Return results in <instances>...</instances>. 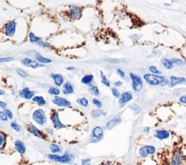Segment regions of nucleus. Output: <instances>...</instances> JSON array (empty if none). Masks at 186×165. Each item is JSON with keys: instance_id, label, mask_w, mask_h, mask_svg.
I'll return each mask as SVG.
<instances>
[{"instance_id": "nucleus-18", "label": "nucleus", "mask_w": 186, "mask_h": 165, "mask_svg": "<svg viewBox=\"0 0 186 165\" xmlns=\"http://www.w3.org/2000/svg\"><path fill=\"white\" fill-rule=\"evenodd\" d=\"M51 77L54 79V82L57 86H61L63 83V77L60 74H52Z\"/></svg>"}, {"instance_id": "nucleus-44", "label": "nucleus", "mask_w": 186, "mask_h": 165, "mask_svg": "<svg viewBox=\"0 0 186 165\" xmlns=\"http://www.w3.org/2000/svg\"><path fill=\"white\" fill-rule=\"evenodd\" d=\"M117 73H118V74L119 75V76H120L121 77H122V79H124L125 77V75H126V74H125V72L124 71H122V69H118L117 70Z\"/></svg>"}, {"instance_id": "nucleus-32", "label": "nucleus", "mask_w": 186, "mask_h": 165, "mask_svg": "<svg viewBox=\"0 0 186 165\" xmlns=\"http://www.w3.org/2000/svg\"><path fill=\"white\" fill-rule=\"evenodd\" d=\"M149 71L151 72L153 74H156V75H160L162 74V72L154 66H151L149 67Z\"/></svg>"}, {"instance_id": "nucleus-14", "label": "nucleus", "mask_w": 186, "mask_h": 165, "mask_svg": "<svg viewBox=\"0 0 186 165\" xmlns=\"http://www.w3.org/2000/svg\"><path fill=\"white\" fill-rule=\"evenodd\" d=\"M121 122H122V118L119 116H116L107 122L106 128L108 130H111V129H114V127H116V126L120 124Z\"/></svg>"}, {"instance_id": "nucleus-4", "label": "nucleus", "mask_w": 186, "mask_h": 165, "mask_svg": "<svg viewBox=\"0 0 186 165\" xmlns=\"http://www.w3.org/2000/svg\"><path fill=\"white\" fill-rule=\"evenodd\" d=\"M185 161V156L180 150L174 151L172 155L171 159L167 165H182Z\"/></svg>"}, {"instance_id": "nucleus-36", "label": "nucleus", "mask_w": 186, "mask_h": 165, "mask_svg": "<svg viewBox=\"0 0 186 165\" xmlns=\"http://www.w3.org/2000/svg\"><path fill=\"white\" fill-rule=\"evenodd\" d=\"M92 102H93V104H94V106H95L97 108V109H101V108H102L101 101H100L98 99H97V98H94V99H93Z\"/></svg>"}, {"instance_id": "nucleus-35", "label": "nucleus", "mask_w": 186, "mask_h": 165, "mask_svg": "<svg viewBox=\"0 0 186 165\" xmlns=\"http://www.w3.org/2000/svg\"><path fill=\"white\" fill-rule=\"evenodd\" d=\"M60 90L58 88H55V87H52L49 89V93L51 94V95H58L60 94Z\"/></svg>"}, {"instance_id": "nucleus-54", "label": "nucleus", "mask_w": 186, "mask_h": 165, "mask_svg": "<svg viewBox=\"0 0 186 165\" xmlns=\"http://www.w3.org/2000/svg\"><path fill=\"white\" fill-rule=\"evenodd\" d=\"M66 69L69 71H72V70H74V67H68V68H66Z\"/></svg>"}, {"instance_id": "nucleus-28", "label": "nucleus", "mask_w": 186, "mask_h": 165, "mask_svg": "<svg viewBox=\"0 0 186 165\" xmlns=\"http://www.w3.org/2000/svg\"><path fill=\"white\" fill-rule=\"evenodd\" d=\"M29 39H30L31 42H32V43H38L39 41H40L41 40L39 37L36 36L34 35V34L32 33V32L29 33Z\"/></svg>"}, {"instance_id": "nucleus-42", "label": "nucleus", "mask_w": 186, "mask_h": 165, "mask_svg": "<svg viewBox=\"0 0 186 165\" xmlns=\"http://www.w3.org/2000/svg\"><path fill=\"white\" fill-rule=\"evenodd\" d=\"M4 112L5 113V114L7 115V118L8 119H12L13 118V114H12V111L10 110V109H5Z\"/></svg>"}, {"instance_id": "nucleus-29", "label": "nucleus", "mask_w": 186, "mask_h": 165, "mask_svg": "<svg viewBox=\"0 0 186 165\" xmlns=\"http://www.w3.org/2000/svg\"><path fill=\"white\" fill-rule=\"evenodd\" d=\"M89 92H90L91 94L94 96H98L100 95V91H99V89L97 88V87L96 86H91V87L89 89Z\"/></svg>"}, {"instance_id": "nucleus-8", "label": "nucleus", "mask_w": 186, "mask_h": 165, "mask_svg": "<svg viewBox=\"0 0 186 165\" xmlns=\"http://www.w3.org/2000/svg\"><path fill=\"white\" fill-rule=\"evenodd\" d=\"M104 135V130L101 127H95L93 129L92 132V137H91V143H97L103 139Z\"/></svg>"}, {"instance_id": "nucleus-9", "label": "nucleus", "mask_w": 186, "mask_h": 165, "mask_svg": "<svg viewBox=\"0 0 186 165\" xmlns=\"http://www.w3.org/2000/svg\"><path fill=\"white\" fill-rule=\"evenodd\" d=\"M50 119L52 121V124H53L54 127L57 129H61L66 127V126L60 121V118H59V114L58 112L54 111L53 113L51 114Z\"/></svg>"}, {"instance_id": "nucleus-12", "label": "nucleus", "mask_w": 186, "mask_h": 165, "mask_svg": "<svg viewBox=\"0 0 186 165\" xmlns=\"http://www.w3.org/2000/svg\"><path fill=\"white\" fill-rule=\"evenodd\" d=\"M132 99V95L131 92H125L124 93L122 94L120 97V99H119V105H120L121 107H124V105L127 103L129 102Z\"/></svg>"}, {"instance_id": "nucleus-51", "label": "nucleus", "mask_w": 186, "mask_h": 165, "mask_svg": "<svg viewBox=\"0 0 186 165\" xmlns=\"http://www.w3.org/2000/svg\"><path fill=\"white\" fill-rule=\"evenodd\" d=\"M122 85V82L121 81H116L115 83H114V86H115L116 87H121Z\"/></svg>"}, {"instance_id": "nucleus-49", "label": "nucleus", "mask_w": 186, "mask_h": 165, "mask_svg": "<svg viewBox=\"0 0 186 165\" xmlns=\"http://www.w3.org/2000/svg\"><path fill=\"white\" fill-rule=\"evenodd\" d=\"M0 108H1L2 109H4V110H5L6 108H7V104H6L4 102L0 101Z\"/></svg>"}, {"instance_id": "nucleus-11", "label": "nucleus", "mask_w": 186, "mask_h": 165, "mask_svg": "<svg viewBox=\"0 0 186 165\" xmlns=\"http://www.w3.org/2000/svg\"><path fill=\"white\" fill-rule=\"evenodd\" d=\"M27 127H28V130L29 131V132L31 133L32 135H34L35 137H36V138H42V139L45 138V135H44V134L43 133L40 129H39L36 127H35L33 124H28Z\"/></svg>"}, {"instance_id": "nucleus-30", "label": "nucleus", "mask_w": 186, "mask_h": 165, "mask_svg": "<svg viewBox=\"0 0 186 165\" xmlns=\"http://www.w3.org/2000/svg\"><path fill=\"white\" fill-rule=\"evenodd\" d=\"M6 144V138L4 134L0 133V151L3 150Z\"/></svg>"}, {"instance_id": "nucleus-15", "label": "nucleus", "mask_w": 186, "mask_h": 165, "mask_svg": "<svg viewBox=\"0 0 186 165\" xmlns=\"http://www.w3.org/2000/svg\"><path fill=\"white\" fill-rule=\"evenodd\" d=\"M186 81V79L185 77H178L172 76L170 78V85L171 87H175L177 84H183Z\"/></svg>"}, {"instance_id": "nucleus-37", "label": "nucleus", "mask_w": 186, "mask_h": 165, "mask_svg": "<svg viewBox=\"0 0 186 165\" xmlns=\"http://www.w3.org/2000/svg\"><path fill=\"white\" fill-rule=\"evenodd\" d=\"M111 92H112L113 95H114L115 98H119L121 97V95H120V93H119V90H118V89H116V87H114V88H112V89H111Z\"/></svg>"}, {"instance_id": "nucleus-57", "label": "nucleus", "mask_w": 186, "mask_h": 165, "mask_svg": "<svg viewBox=\"0 0 186 165\" xmlns=\"http://www.w3.org/2000/svg\"><path fill=\"white\" fill-rule=\"evenodd\" d=\"M86 165H90V164H89H89H86Z\"/></svg>"}, {"instance_id": "nucleus-34", "label": "nucleus", "mask_w": 186, "mask_h": 165, "mask_svg": "<svg viewBox=\"0 0 186 165\" xmlns=\"http://www.w3.org/2000/svg\"><path fill=\"white\" fill-rule=\"evenodd\" d=\"M42 66H43V65H40L38 62H36V61H32V62L31 63L29 66H28V67L32 68V69H36V68H38V67H42Z\"/></svg>"}, {"instance_id": "nucleus-24", "label": "nucleus", "mask_w": 186, "mask_h": 165, "mask_svg": "<svg viewBox=\"0 0 186 165\" xmlns=\"http://www.w3.org/2000/svg\"><path fill=\"white\" fill-rule=\"evenodd\" d=\"M103 114H104V113H103V110L100 109H95V110H93L92 111V114H91V115H92V116L93 117V118H95V119L101 116Z\"/></svg>"}, {"instance_id": "nucleus-43", "label": "nucleus", "mask_w": 186, "mask_h": 165, "mask_svg": "<svg viewBox=\"0 0 186 165\" xmlns=\"http://www.w3.org/2000/svg\"><path fill=\"white\" fill-rule=\"evenodd\" d=\"M0 119L4 121H7L8 120V118H7V115L5 114L4 112L0 111Z\"/></svg>"}, {"instance_id": "nucleus-46", "label": "nucleus", "mask_w": 186, "mask_h": 165, "mask_svg": "<svg viewBox=\"0 0 186 165\" xmlns=\"http://www.w3.org/2000/svg\"><path fill=\"white\" fill-rule=\"evenodd\" d=\"M151 129V127H148V126H146V127H144L143 129H142V132H144V133H149Z\"/></svg>"}, {"instance_id": "nucleus-10", "label": "nucleus", "mask_w": 186, "mask_h": 165, "mask_svg": "<svg viewBox=\"0 0 186 165\" xmlns=\"http://www.w3.org/2000/svg\"><path fill=\"white\" fill-rule=\"evenodd\" d=\"M15 30H16V22L15 21H10V22L7 23L4 26V33L7 36H10V37L14 36Z\"/></svg>"}, {"instance_id": "nucleus-50", "label": "nucleus", "mask_w": 186, "mask_h": 165, "mask_svg": "<svg viewBox=\"0 0 186 165\" xmlns=\"http://www.w3.org/2000/svg\"><path fill=\"white\" fill-rule=\"evenodd\" d=\"M45 130L48 134H49V135H53V130H52V129H50V128H46Z\"/></svg>"}, {"instance_id": "nucleus-52", "label": "nucleus", "mask_w": 186, "mask_h": 165, "mask_svg": "<svg viewBox=\"0 0 186 165\" xmlns=\"http://www.w3.org/2000/svg\"><path fill=\"white\" fill-rule=\"evenodd\" d=\"M101 82L102 84H103L104 85L106 86V87H110V85H111L109 81H101Z\"/></svg>"}, {"instance_id": "nucleus-58", "label": "nucleus", "mask_w": 186, "mask_h": 165, "mask_svg": "<svg viewBox=\"0 0 186 165\" xmlns=\"http://www.w3.org/2000/svg\"><path fill=\"white\" fill-rule=\"evenodd\" d=\"M74 165H77V164H74Z\"/></svg>"}, {"instance_id": "nucleus-39", "label": "nucleus", "mask_w": 186, "mask_h": 165, "mask_svg": "<svg viewBox=\"0 0 186 165\" xmlns=\"http://www.w3.org/2000/svg\"><path fill=\"white\" fill-rule=\"evenodd\" d=\"M17 72H18V74L20 75V76L23 77V78H26V77L28 76L26 72L25 71H23V69H18V70H17Z\"/></svg>"}, {"instance_id": "nucleus-13", "label": "nucleus", "mask_w": 186, "mask_h": 165, "mask_svg": "<svg viewBox=\"0 0 186 165\" xmlns=\"http://www.w3.org/2000/svg\"><path fill=\"white\" fill-rule=\"evenodd\" d=\"M52 102H53L54 104L57 105V106H60V107H69V106H71V103L68 100L58 96L55 97Z\"/></svg>"}, {"instance_id": "nucleus-1", "label": "nucleus", "mask_w": 186, "mask_h": 165, "mask_svg": "<svg viewBox=\"0 0 186 165\" xmlns=\"http://www.w3.org/2000/svg\"><path fill=\"white\" fill-rule=\"evenodd\" d=\"M143 79L147 83L151 86H162L164 87L170 84V81L166 77L160 75L145 74L143 76Z\"/></svg>"}, {"instance_id": "nucleus-38", "label": "nucleus", "mask_w": 186, "mask_h": 165, "mask_svg": "<svg viewBox=\"0 0 186 165\" xmlns=\"http://www.w3.org/2000/svg\"><path fill=\"white\" fill-rule=\"evenodd\" d=\"M37 44H38L39 46H40V47H50V45H49V43H46V42H44V41H42V40H41L40 41H39L38 43H37Z\"/></svg>"}, {"instance_id": "nucleus-55", "label": "nucleus", "mask_w": 186, "mask_h": 165, "mask_svg": "<svg viewBox=\"0 0 186 165\" xmlns=\"http://www.w3.org/2000/svg\"><path fill=\"white\" fill-rule=\"evenodd\" d=\"M4 95V92L0 89V95Z\"/></svg>"}, {"instance_id": "nucleus-33", "label": "nucleus", "mask_w": 186, "mask_h": 165, "mask_svg": "<svg viewBox=\"0 0 186 165\" xmlns=\"http://www.w3.org/2000/svg\"><path fill=\"white\" fill-rule=\"evenodd\" d=\"M10 126H11L12 129L15 131H16V132H18L21 131V127H20V125L16 122V121H12V122H11V124H10Z\"/></svg>"}, {"instance_id": "nucleus-25", "label": "nucleus", "mask_w": 186, "mask_h": 165, "mask_svg": "<svg viewBox=\"0 0 186 165\" xmlns=\"http://www.w3.org/2000/svg\"><path fill=\"white\" fill-rule=\"evenodd\" d=\"M171 62L172 63L173 65H177V66H185L186 64V62L183 60L180 59V58H172Z\"/></svg>"}, {"instance_id": "nucleus-31", "label": "nucleus", "mask_w": 186, "mask_h": 165, "mask_svg": "<svg viewBox=\"0 0 186 165\" xmlns=\"http://www.w3.org/2000/svg\"><path fill=\"white\" fill-rule=\"evenodd\" d=\"M77 103L79 105H81V106H84V107H87V106H88V104H89V102H88L87 99V98H79V99H77Z\"/></svg>"}, {"instance_id": "nucleus-48", "label": "nucleus", "mask_w": 186, "mask_h": 165, "mask_svg": "<svg viewBox=\"0 0 186 165\" xmlns=\"http://www.w3.org/2000/svg\"><path fill=\"white\" fill-rule=\"evenodd\" d=\"M100 76L102 78V81H108V78H107L106 76L103 74V71H100Z\"/></svg>"}, {"instance_id": "nucleus-26", "label": "nucleus", "mask_w": 186, "mask_h": 165, "mask_svg": "<svg viewBox=\"0 0 186 165\" xmlns=\"http://www.w3.org/2000/svg\"><path fill=\"white\" fill-rule=\"evenodd\" d=\"M36 60L38 61V62L41 63V64H49V63L52 62V60L44 58V57L41 56V55H37V56L36 57Z\"/></svg>"}, {"instance_id": "nucleus-21", "label": "nucleus", "mask_w": 186, "mask_h": 165, "mask_svg": "<svg viewBox=\"0 0 186 165\" xmlns=\"http://www.w3.org/2000/svg\"><path fill=\"white\" fill-rule=\"evenodd\" d=\"M162 64L164 67L167 69H172L173 68V64L171 62V61L167 58H162Z\"/></svg>"}, {"instance_id": "nucleus-40", "label": "nucleus", "mask_w": 186, "mask_h": 165, "mask_svg": "<svg viewBox=\"0 0 186 165\" xmlns=\"http://www.w3.org/2000/svg\"><path fill=\"white\" fill-rule=\"evenodd\" d=\"M31 62H32V60L29 59V58H24V59L21 61V64H22L23 65H24L25 66H27V67Z\"/></svg>"}, {"instance_id": "nucleus-27", "label": "nucleus", "mask_w": 186, "mask_h": 165, "mask_svg": "<svg viewBox=\"0 0 186 165\" xmlns=\"http://www.w3.org/2000/svg\"><path fill=\"white\" fill-rule=\"evenodd\" d=\"M32 101L34 102H36L39 105H45L46 104V101L43 98V97L41 96H35L34 97Z\"/></svg>"}, {"instance_id": "nucleus-56", "label": "nucleus", "mask_w": 186, "mask_h": 165, "mask_svg": "<svg viewBox=\"0 0 186 165\" xmlns=\"http://www.w3.org/2000/svg\"><path fill=\"white\" fill-rule=\"evenodd\" d=\"M164 5H165V6H170V5H171V4H167V3H164Z\"/></svg>"}, {"instance_id": "nucleus-19", "label": "nucleus", "mask_w": 186, "mask_h": 165, "mask_svg": "<svg viewBox=\"0 0 186 165\" xmlns=\"http://www.w3.org/2000/svg\"><path fill=\"white\" fill-rule=\"evenodd\" d=\"M70 15L74 20L79 19L82 15V10L80 9H71Z\"/></svg>"}, {"instance_id": "nucleus-23", "label": "nucleus", "mask_w": 186, "mask_h": 165, "mask_svg": "<svg viewBox=\"0 0 186 165\" xmlns=\"http://www.w3.org/2000/svg\"><path fill=\"white\" fill-rule=\"evenodd\" d=\"M93 79H94V76L92 74H89V75H86L82 79V82L83 84H90L91 82L92 81Z\"/></svg>"}, {"instance_id": "nucleus-2", "label": "nucleus", "mask_w": 186, "mask_h": 165, "mask_svg": "<svg viewBox=\"0 0 186 165\" xmlns=\"http://www.w3.org/2000/svg\"><path fill=\"white\" fill-rule=\"evenodd\" d=\"M156 153V148L152 145H145L138 149V156L142 159H145L150 156L154 155Z\"/></svg>"}, {"instance_id": "nucleus-5", "label": "nucleus", "mask_w": 186, "mask_h": 165, "mask_svg": "<svg viewBox=\"0 0 186 165\" xmlns=\"http://www.w3.org/2000/svg\"><path fill=\"white\" fill-rule=\"evenodd\" d=\"M129 76L132 80V88L135 92H140L143 87V81L141 77L133 73H130Z\"/></svg>"}, {"instance_id": "nucleus-45", "label": "nucleus", "mask_w": 186, "mask_h": 165, "mask_svg": "<svg viewBox=\"0 0 186 165\" xmlns=\"http://www.w3.org/2000/svg\"><path fill=\"white\" fill-rule=\"evenodd\" d=\"M91 161V159H85L82 161V165H86Z\"/></svg>"}, {"instance_id": "nucleus-3", "label": "nucleus", "mask_w": 186, "mask_h": 165, "mask_svg": "<svg viewBox=\"0 0 186 165\" xmlns=\"http://www.w3.org/2000/svg\"><path fill=\"white\" fill-rule=\"evenodd\" d=\"M47 157L50 160L56 161V162L62 163V164H69L72 161V159L74 156H73L72 154L66 152L63 156L56 155V154H49Z\"/></svg>"}, {"instance_id": "nucleus-6", "label": "nucleus", "mask_w": 186, "mask_h": 165, "mask_svg": "<svg viewBox=\"0 0 186 165\" xmlns=\"http://www.w3.org/2000/svg\"><path fill=\"white\" fill-rule=\"evenodd\" d=\"M32 118H33L34 121L36 123H37V124L41 126L44 125L46 121L45 112L42 109H37V110H36L33 113Z\"/></svg>"}, {"instance_id": "nucleus-53", "label": "nucleus", "mask_w": 186, "mask_h": 165, "mask_svg": "<svg viewBox=\"0 0 186 165\" xmlns=\"http://www.w3.org/2000/svg\"><path fill=\"white\" fill-rule=\"evenodd\" d=\"M101 165H115V164L111 162V161H106V162L103 163V164H102Z\"/></svg>"}, {"instance_id": "nucleus-16", "label": "nucleus", "mask_w": 186, "mask_h": 165, "mask_svg": "<svg viewBox=\"0 0 186 165\" xmlns=\"http://www.w3.org/2000/svg\"><path fill=\"white\" fill-rule=\"evenodd\" d=\"M35 92L34 91L30 90L29 88H24L23 89H21L19 92V95L20 96L22 97V98H24L25 99L27 100H30L34 96Z\"/></svg>"}, {"instance_id": "nucleus-17", "label": "nucleus", "mask_w": 186, "mask_h": 165, "mask_svg": "<svg viewBox=\"0 0 186 165\" xmlns=\"http://www.w3.org/2000/svg\"><path fill=\"white\" fill-rule=\"evenodd\" d=\"M15 149L17 150V151L19 153V154H22V155L25 154L26 151V146H25L24 143H23V142H21V140H16V141H15Z\"/></svg>"}, {"instance_id": "nucleus-47", "label": "nucleus", "mask_w": 186, "mask_h": 165, "mask_svg": "<svg viewBox=\"0 0 186 165\" xmlns=\"http://www.w3.org/2000/svg\"><path fill=\"white\" fill-rule=\"evenodd\" d=\"M179 101L180 103H183V104H186V95H183V96L180 97Z\"/></svg>"}, {"instance_id": "nucleus-7", "label": "nucleus", "mask_w": 186, "mask_h": 165, "mask_svg": "<svg viewBox=\"0 0 186 165\" xmlns=\"http://www.w3.org/2000/svg\"><path fill=\"white\" fill-rule=\"evenodd\" d=\"M153 137L156 139L163 141V140L170 139L171 137V132L168 129H158L155 130L154 133H153Z\"/></svg>"}, {"instance_id": "nucleus-41", "label": "nucleus", "mask_w": 186, "mask_h": 165, "mask_svg": "<svg viewBox=\"0 0 186 165\" xmlns=\"http://www.w3.org/2000/svg\"><path fill=\"white\" fill-rule=\"evenodd\" d=\"M14 58L12 57H8V58H0V64L1 63H7V62H10V61H13Z\"/></svg>"}, {"instance_id": "nucleus-20", "label": "nucleus", "mask_w": 186, "mask_h": 165, "mask_svg": "<svg viewBox=\"0 0 186 165\" xmlns=\"http://www.w3.org/2000/svg\"><path fill=\"white\" fill-rule=\"evenodd\" d=\"M74 92V87L73 85L69 82H66V84L63 85V93L65 95H69Z\"/></svg>"}, {"instance_id": "nucleus-22", "label": "nucleus", "mask_w": 186, "mask_h": 165, "mask_svg": "<svg viewBox=\"0 0 186 165\" xmlns=\"http://www.w3.org/2000/svg\"><path fill=\"white\" fill-rule=\"evenodd\" d=\"M49 148H50V151L52 153V154H58V153H60L62 151L61 148L59 146H58L57 144H55V143H52V144H50Z\"/></svg>"}]
</instances>
